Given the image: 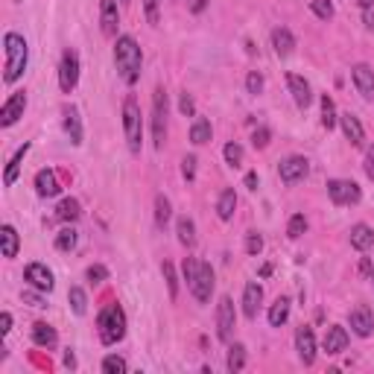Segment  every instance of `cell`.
Wrapping results in <instances>:
<instances>
[{
	"label": "cell",
	"instance_id": "6da1fadb",
	"mask_svg": "<svg viewBox=\"0 0 374 374\" xmlns=\"http://www.w3.org/2000/svg\"><path fill=\"white\" fill-rule=\"evenodd\" d=\"M114 65L117 74L126 85H135L141 79V65H144V53L137 47V41L132 35H117L114 41Z\"/></svg>",
	"mask_w": 374,
	"mask_h": 374
},
{
	"label": "cell",
	"instance_id": "7a4b0ae2",
	"mask_svg": "<svg viewBox=\"0 0 374 374\" xmlns=\"http://www.w3.org/2000/svg\"><path fill=\"white\" fill-rule=\"evenodd\" d=\"M3 82L12 85V82H18L21 74L26 71V62H30V44H26V38L18 35V33H6L3 35Z\"/></svg>",
	"mask_w": 374,
	"mask_h": 374
},
{
	"label": "cell",
	"instance_id": "3957f363",
	"mask_svg": "<svg viewBox=\"0 0 374 374\" xmlns=\"http://www.w3.org/2000/svg\"><path fill=\"white\" fill-rule=\"evenodd\" d=\"M182 272H185V281L190 287V293L196 296V301L199 304L211 301V293H214V269H211V263L196 260V257H185Z\"/></svg>",
	"mask_w": 374,
	"mask_h": 374
},
{
	"label": "cell",
	"instance_id": "277c9868",
	"mask_svg": "<svg viewBox=\"0 0 374 374\" xmlns=\"http://www.w3.org/2000/svg\"><path fill=\"white\" fill-rule=\"evenodd\" d=\"M96 334H100L103 345H117L126 337V313L120 304H105L96 316Z\"/></svg>",
	"mask_w": 374,
	"mask_h": 374
},
{
	"label": "cell",
	"instance_id": "5b68a950",
	"mask_svg": "<svg viewBox=\"0 0 374 374\" xmlns=\"http://www.w3.org/2000/svg\"><path fill=\"white\" fill-rule=\"evenodd\" d=\"M123 132H126L129 152L137 155V152H141V144H144V120H141V105H137V100L132 94L123 100Z\"/></svg>",
	"mask_w": 374,
	"mask_h": 374
},
{
	"label": "cell",
	"instance_id": "8992f818",
	"mask_svg": "<svg viewBox=\"0 0 374 374\" xmlns=\"http://www.w3.org/2000/svg\"><path fill=\"white\" fill-rule=\"evenodd\" d=\"M152 144L155 149H164L167 144V91L161 85L152 94Z\"/></svg>",
	"mask_w": 374,
	"mask_h": 374
},
{
	"label": "cell",
	"instance_id": "52a82bcc",
	"mask_svg": "<svg viewBox=\"0 0 374 374\" xmlns=\"http://www.w3.org/2000/svg\"><path fill=\"white\" fill-rule=\"evenodd\" d=\"M234 328H237V310H234V301L228 296H223L216 304V337L223 342H228Z\"/></svg>",
	"mask_w": 374,
	"mask_h": 374
},
{
	"label": "cell",
	"instance_id": "ba28073f",
	"mask_svg": "<svg viewBox=\"0 0 374 374\" xmlns=\"http://www.w3.org/2000/svg\"><path fill=\"white\" fill-rule=\"evenodd\" d=\"M79 82V53L74 47H67L62 53V65H59V85L65 94H71Z\"/></svg>",
	"mask_w": 374,
	"mask_h": 374
},
{
	"label": "cell",
	"instance_id": "9c48e42d",
	"mask_svg": "<svg viewBox=\"0 0 374 374\" xmlns=\"http://www.w3.org/2000/svg\"><path fill=\"white\" fill-rule=\"evenodd\" d=\"M328 196L334 205H357L359 202V185L357 182H348V178H334L328 182Z\"/></svg>",
	"mask_w": 374,
	"mask_h": 374
},
{
	"label": "cell",
	"instance_id": "30bf717a",
	"mask_svg": "<svg viewBox=\"0 0 374 374\" xmlns=\"http://www.w3.org/2000/svg\"><path fill=\"white\" fill-rule=\"evenodd\" d=\"M307 173H310V161L304 155H289V158L281 161V167H278V176H281L284 185H296Z\"/></svg>",
	"mask_w": 374,
	"mask_h": 374
},
{
	"label": "cell",
	"instance_id": "8fae6325",
	"mask_svg": "<svg viewBox=\"0 0 374 374\" xmlns=\"http://www.w3.org/2000/svg\"><path fill=\"white\" fill-rule=\"evenodd\" d=\"M24 108H26V91H15L3 103V108H0V126L3 129L15 126V123L24 117Z\"/></svg>",
	"mask_w": 374,
	"mask_h": 374
},
{
	"label": "cell",
	"instance_id": "7c38bea8",
	"mask_svg": "<svg viewBox=\"0 0 374 374\" xmlns=\"http://www.w3.org/2000/svg\"><path fill=\"white\" fill-rule=\"evenodd\" d=\"M24 281L30 284L33 289H41V293H50L56 281H53V272L44 266V263H30V266L24 269Z\"/></svg>",
	"mask_w": 374,
	"mask_h": 374
},
{
	"label": "cell",
	"instance_id": "4fadbf2b",
	"mask_svg": "<svg viewBox=\"0 0 374 374\" xmlns=\"http://www.w3.org/2000/svg\"><path fill=\"white\" fill-rule=\"evenodd\" d=\"M296 351H298L304 366H313L316 363V334H313L310 325H301L296 330Z\"/></svg>",
	"mask_w": 374,
	"mask_h": 374
},
{
	"label": "cell",
	"instance_id": "5bb4252c",
	"mask_svg": "<svg viewBox=\"0 0 374 374\" xmlns=\"http://www.w3.org/2000/svg\"><path fill=\"white\" fill-rule=\"evenodd\" d=\"M348 322H351V330L357 337H371L374 334V313L368 304H357V307L348 313Z\"/></svg>",
	"mask_w": 374,
	"mask_h": 374
},
{
	"label": "cell",
	"instance_id": "9a60e30c",
	"mask_svg": "<svg viewBox=\"0 0 374 374\" xmlns=\"http://www.w3.org/2000/svg\"><path fill=\"white\" fill-rule=\"evenodd\" d=\"M100 26L105 38H117V26H120L117 0H100Z\"/></svg>",
	"mask_w": 374,
	"mask_h": 374
},
{
	"label": "cell",
	"instance_id": "2e32d148",
	"mask_svg": "<svg viewBox=\"0 0 374 374\" xmlns=\"http://www.w3.org/2000/svg\"><path fill=\"white\" fill-rule=\"evenodd\" d=\"M287 85H289V94H293V100L298 108H307L313 103V91L307 85V79L298 76V74H287Z\"/></svg>",
	"mask_w": 374,
	"mask_h": 374
},
{
	"label": "cell",
	"instance_id": "e0dca14e",
	"mask_svg": "<svg viewBox=\"0 0 374 374\" xmlns=\"http://www.w3.org/2000/svg\"><path fill=\"white\" fill-rule=\"evenodd\" d=\"M260 301H263V287L257 281H248L246 289H243V313H246V318H257Z\"/></svg>",
	"mask_w": 374,
	"mask_h": 374
},
{
	"label": "cell",
	"instance_id": "ac0fdd59",
	"mask_svg": "<svg viewBox=\"0 0 374 374\" xmlns=\"http://www.w3.org/2000/svg\"><path fill=\"white\" fill-rule=\"evenodd\" d=\"M345 348H348V330H345L342 325H330L328 334H325V351H328L330 357H337V354H342Z\"/></svg>",
	"mask_w": 374,
	"mask_h": 374
},
{
	"label": "cell",
	"instance_id": "d6986e66",
	"mask_svg": "<svg viewBox=\"0 0 374 374\" xmlns=\"http://www.w3.org/2000/svg\"><path fill=\"white\" fill-rule=\"evenodd\" d=\"M351 76H354V85H357V91L366 96V100H371L374 96V71L368 65H354L351 67Z\"/></svg>",
	"mask_w": 374,
	"mask_h": 374
},
{
	"label": "cell",
	"instance_id": "ffe728a7",
	"mask_svg": "<svg viewBox=\"0 0 374 374\" xmlns=\"http://www.w3.org/2000/svg\"><path fill=\"white\" fill-rule=\"evenodd\" d=\"M339 126H342L345 137L351 141V146H363L366 132H363V123H359V117H354L351 112H345V114L339 117Z\"/></svg>",
	"mask_w": 374,
	"mask_h": 374
},
{
	"label": "cell",
	"instance_id": "44dd1931",
	"mask_svg": "<svg viewBox=\"0 0 374 374\" xmlns=\"http://www.w3.org/2000/svg\"><path fill=\"white\" fill-rule=\"evenodd\" d=\"M62 123H65V132H67V137H71V144L79 146L82 144V120H79V112L74 105L62 108Z\"/></svg>",
	"mask_w": 374,
	"mask_h": 374
},
{
	"label": "cell",
	"instance_id": "7402d4cb",
	"mask_svg": "<svg viewBox=\"0 0 374 374\" xmlns=\"http://www.w3.org/2000/svg\"><path fill=\"white\" fill-rule=\"evenodd\" d=\"M272 47H275V53H278L281 59H287L289 53L296 50V38H293V33H289L287 26H275V30H272Z\"/></svg>",
	"mask_w": 374,
	"mask_h": 374
},
{
	"label": "cell",
	"instance_id": "603a6c76",
	"mask_svg": "<svg viewBox=\"0 0 374 374\" xmlns=\"http://www.w3.org/2000/svg\"><path fill=\"white\" fill-rule=\"evenodd\" d=\"M35 190H38V196H44V199L56 196V193L62 190L56 173H53V170H38V176H35Z\"/></svg>",
	"mask_w": 374,
	"mask_h": 374
},
{
	"label": "cell",
	"instance_id": "cb8c5ba5",
	"mask_svg": "<svg viewBox=\"0 0 374 374\" xmlns=\"http://www.w3.org/2000/svg\"><path fill=\"white\" fill-rule=\"evenodd\" d=\"M351 246L357 248V252H368V248L374 246V231L366 223H357L351 228Z\"/></svg>",
	"mask_w": 374,
	"mask_h": 374
},
{
	"label": "cell",
	"instance_id": "d4e9b609",
	"mask_svg": "<svg viewBox=\"0 0 374 374\" xmlns=\"http://www.w3.org/2000/svg\"><path fill=\"white\" fill-rule=\"evenodd\" d=\"M0 243H3V257H15L18 255V248H21V237H18V231H15V226H3L0 228Z\"/></svg>",
	"mask_w": 374,
	"mask_h": 374
},
{
	"label": "cell",
	"instance_id": "484cf974",
	"mask_svg": "<svg viewBox=\"0 0 374 374\" xmlns=\"http://www.w3.org/2000/svg\"><path fill=\"white\" fill-rule=\"evenodd\" d=\"M26 152H30V144L18 146V152L9 158V164H6V173H3V185H6V187H12V185L18 182V170H21V161L26 158Z\"/></svg>",
	"mask_w": 374,
	"mask_h": 374
},
{
	"label": "cell",
	"instance_id": "4316f807",
	"mask_svg": "<svg viewBox=\"0 0 374 374\" xmlns=\"http://www.w3.org/2000/svg\"><path fill=\"white\" fill-rule=\"evenodd\" d=\"M234 207H237V193H234L231 187H226L223 193H219V199H216V214L223 223H228V219L234 216Z\"/></svg>",
	"mask_w": 374,
	"mask_h": 374
},
{
	"label": "cell",
	"instance_id": "83f0119b",
	"mask_svg": "<svg viewBox=\"0 0 374 374\" xmlns=\"http://www.w3.org/2000/svg\"><path fill=\"white\" fill-rule=\"evenodd\" d=\"M33 342L41 345V348H53L56 345V328L47 322H35L33 325Z\"/></svg>",
	"mask_w": 374,
	"mask_h": 374
},
{
	"label": "cell",
	"instance_id": "f1b7e54d",
	"mask_svg": "<svg viewBox=\"0 0 374 374\" xmlns=\"http://www.w3.org/2000/svg\"><path fill=\"white\" fill-rule=\"evenodd\" d=\"M176 234H178V243H182V246H187V248L196 246V226H193L190 216H178Z\"/></svg>",
	"mask_w": 374,
	"mask_h": 374
},
{
	"label": "cell",
	"instance_id": "f546056e",
	"mask_svg": "<svg viewBox=\"0 0 374 374\" xmlns=\"http://www.w3.org/2000/svg\"><path fill=\"white\" fill-rule=\"evenodd\" d=\"M56 216L62 219V223H76V219L82 216V207H79V202L76 199H62L59 202V207H56Z\"/></svg>",
	"mask_w": 374,
	"mask_h": 374
},
{
	"label": "cell",
	"instance_id": "4dcf8cb0",
	"mask_svg": "<svg viewBox=\"0 0 374 374\" xmlns=\"http://www.w3.org/2000/svg\"><path fill=\"white\" fill-rule=\"evenodd\" d=\"M287 318H289V298L281 296V298L269 307V325H272V328H281Z\"/></svg>",
	"mask_w": 374,
	"mask_h": 374
},
{
	"label": "cell",
	"instance_id": "1f68e13d",
	"mask_svg": "<svg viewBox=\"0 0 374 374\" xmlns=\"http://www.w3.org/2000/svg\"><path fill=\"white\" fill-rule=\"evenodd\" d=\"M211 135H214V129H211V120H205V117H199V120L190 126V141L196 144V146H202V144L211 141Z\"/></svg>",
	"mask_w": 374,
	"mask_h": 374
},
{
	"label": "cell",
	"instance_id": "d6a6232c",
	"mask_svg": "<svg viewBox=\"0 0 374 374\" xmlns=\"http://www.w3.org/2000/svg\"><path fill=\"white\" fill-rule=\"evenodd\" d=\"M228 371L231 374H237V371H243L246 368V345H240V342H234L231 348H228Z\"/></svg>",
	"mask_w": 374,
	"mask_h": 374
},
{
	"label": "cell",
	"instance_id": "836d02e7",
	"mask_svg": "<svg viewBox=\"0 0 374 374\" xmlns=\"http://www.w3.org/2000/svg\"><path fill=\"white\" fill-rule=\"evenodd\" d=\"M67 301H71V307L76 316H85L88 310V296H85V289L82 287H71V293H67Z\"/></svg>",
	"mask_w": 374,
	"mask_h": 374
},
{
	"label": "cell",
	"instance_id": "e575fe53",
	"mask_svg": "<svg viewBox=\"0 0 374 374\" xmlns=\"http://www.w3.org/2000/svg\"><path fill=\"white\" fill-rule=\"evenodd\" d=\"M170 199L167 196H164V193H158V196H155V226L158 228H164V226H167L170 223Z\"/></svg>",
	"mask_w": 374,
	"mask_h": 374
},
{
	"label": "cell",
	"instance_id": "d590c367",
	"mask_svg": "<svg viewBox=\"0 0 374 374\" xmlns=\"http://www.w3.org/2000/svg\"><path fill=\"white\" fill-rule=\"evenodd\" d=\"M161 275H164V281H167V293L170 298H178V275H176V266L170 260H164L161 263Z\"/></svg>",
	"mask_w": 374,
	"mask_h": 374
},
{
	"label": "cell",
	"instance_id": "8d00e7d4",
	"mask_svg": "<svg viewBox=\"0 0 374 374\" xmlns=\"http://www.w3.org/2000/svg\"><path fill=\"white\" fill-rule=\"evenodd\" d=\"M337 120H339V117H337V108H334V100H330V96L325 94V96H322V126H325V129L330 132V129H334V126H337Z\"/></svg>",
	"mask_w": 374,
	"mask_h": 374
},
{
	"label": "cell",
	"instance_id": "74e56055",
	"mask_svg": "<svg viewBox=\"0 0 374 374\" xmlns=\"http://www.w3.org/2000/svg\"><path fill=\"white\" fill-rule=\"evenodd\" d=\"M223 155H226V164H228V167H240L243 158H246V152H243V146H240L237 141H231V144H226Z\"/></svg>",
	"mask_w": 374,
	"mask_h": 374
},
{
	"label": "cell",
	"instance_id": "f35d334b",
	"mask_svg": "<svg viewBox=\"0 0 374 374\" xmlns=\"http://www.w3.org/2000/svg\"><path fill=\"white\" fill-rule=\"evenodd\" d=\"M126 359L123 357H117V354H108L105 359H103V371L105 374H126Z\"/></svg>",
	"mask_w": 374,
	"mask_h": 374
},
{
	"label": "cell",
	"instance_id": "ab89813d",
	"mask_svg": "<svg viewBox=\"0 0 374 374\" xmlns=\"http://www.w3.org/2000/svg\"><path fill=\"white\" fill-rule=\"evenodd\" d=\"M74 246H76V231L74 228H62L56 234V248H59V252H71Z\"/></svg>",
	"mask_w": 374,
	"mask_h": 374
},
{
	"label": "cell",
	"instance_id": "60d3db41",
	"mask_svg": "<svg viewBox=\"0 0 374 374\" xmlns=\"http://www.w3.org/2000/svg\"><path fill=\"white\" fill-rule=\"evenodd\" d=\"M304 231H307V219H304V214H296L293 219H289V226H287V237L289 240H298Z\"/></svg>",
	"mask_w": 374,
	"mask_h": 374
},
{
	"label": "cell",
	"instance_id": "b9f144b4",
	"mask_svg": "<svg viewBox=\"0 0 374 374\" xmlns=\"http://www.w3.org/2000/svg\"><path fill=\"white\" fill-rule=\"evenodd\" d=\"M310 9H313V12H316V15L322 18V21L334 18V3H330V0H313V3H310Z\"/></svg>",
	"mask_w": 374,
	"mask_h": 374
},
{
	"label": "cell",
	"instance_id": "7bdbcfd3",
	"mask_svg": "<svg viewBox=\"0 0 374 374\" xmlns=\"http://www.w3.org/2000/svg\"><path fill=\"white\" fill-rule=\"evenodd\" d=\"M246 252L252 255V257L263 252V237H260L257 231H248V234H246Z\"/></svg>",
	"mask_w": 374,
	"mask_h": 374
},
{
	"label": "cell",
	"instance_id": "ee69618b",
	"mask_svg": "<svg viewBox=\"0 0 374 374\" xmlns=\"http://www.w3.org/2000/svg\"><path fill=\"white\" fill-rule=\"evenodd\" d=\"M158 9H161V0H144V12H146V21H149L152 26H155V24L161 21Z\"/></svg>",
	"mask_w": 374,
	"mask_h": 374
},
{
	"label": "cell",
	"instance_id": "f6af8a7d",
	"mask_svg": "<svg viewBox=\"0 0 374 374\" xmlns=\"http://www.w3.org/2000/svg\"><path fill=\"white\" fill-rule=\"evenodd\" d=\"M108 278V269L103 266V263H94V266H88V281L91 284H103Z\"/></svg>",
	"mask_w": 374,
	"mask_h": 374
},
{
	"label": "cell",
	"instance_id": "bcb514c9",
	"mask_svg": "<svg viewBox=\"0 0 374 374\" xmlns=\"http://www.w3.org/2000/svg\"><path fill=\"white\" fill-rule=\"evenodd\" d=\"M246 91H248V94H255V96L263 91V76H260L257 71H252V74L246 76Z\"/></svg>",
	"mask_w": 374,
	"mask_h": 374
},
{
	"label": "cell",
	"instance_id": "7dc6e473",
	"mask_svg": "<svg viewBox=\"0 0 374 374\" xmlns=\"http://www.w3.org/2000/svg\"><path fill=\"white\" fill-rule=\"evenodd\" d=\"M269 137H272V132H269L266 126H260V129H255V135H252V144H255L257 149H263V146H269Z\"/></svg>",
	"mask_w": 374,
	"mask_h": 374
},
{
	"label": "cell",
	"instance_id": "c3c4849f",
	"mask_svg": "<svg viewBox=\"0 0 374 374\" xmlns=\"http://www.w3.org/2000/svg\"><path fill=\"white\" fill-rule=\"evenodd\" d=\"M178 108H182V114L185 117H193V114H196V103H193V96L185 91L182 94V100H178Z\"/></svg>",
	"mask_w": 374,
	"mask_h": 374
},
{
	"label": "cell",
	"instance_id": "681fc988",
	"mask_svg": "<svg viewBox=\"0 0 374 374\" xmlns=\"http://www.w3.org/2000/svg\"><path fill=\"white\" fill-rule=\"evenodd\" d=\"M182 173H185L187 182H193V178H196V155H187V158L182 161Z\"/></svg>",
	"mask_w": 374,
	"mask_h": 374
},
{
	"label": "cell",
	"instance_id": "f907efd6",
	"mask_svg": "<svg viewBox=\"0 0 374 374\" xmlns=\"http://www.w3.org/2000/svg\"><path fill=\"white\" fill-rule=\"evenodd\" d=\"M38 293H41V289H35V293H33V289H24V301H30L33 307H47L44 298H41Z\"/></svg>",
	"mask_w": 374,
	"mask_h": 374
},
{
	"label": "cell",
	"instance_id": "816d5d0a",
	"mask_svg": "<svg viewBox=\"0 0 374 374\" xmlns=\"http://www.w3.org/2000/svg\"><path fill=\"white\" fill-rule=\"evenodd\" d=\"M9 328H12V313H0V337H6L9 334Z\"/></svg>",
	"mask_w": 374,
	"mask_h": 374
},
{
	"label": "cell",
	"instance_id": "f5cc1de1",
	"mask_svg": "<svg viewBox=\"0 0 374 374\" xmlns=\"http://www.w3.org/2000/svg\"><path fill=\"white\" fill-rule=\"evenodd\" d=\"M366 176L374 182V146H368V152H366Z\"/></svg>",
	"mask_w": 374,
	"mask_h": 374
},
{
	"label": "cell",
	"instance_id": "db71d44e",
	"mask_svg": "<svg viewBox=\"0 0 374 374\" xmlns=\"http://www.w3.org/2000/svg\"><path fill=\"white\" fill-rule=\"evenodd\" d=\"M246 187L248 190H257V173H248L246 176Z\"/></svg>",
	"mask_w": 374,
	"mask_h": 374
},
{
	"label": "cell",
	"instance_id": "11a10c76",
	"mask_svg": "<svg viewBox=\"0 0 374 374\" xmlns=\"http://www.w3.org/2000/svg\"><path fill=\"white\" fill-rule=\"evenodd\" d=\"M205 6H207V0H193V3H190V12H196V15H199Z\"/></svg>",
	"mask_w": 374,
	"mask_h": 374
},
{
	"label": "cell",
	"instance_id": "9f6ffc18",
	"mask_svg": "<svg viewBox=\"0 0 374 374\" xmlns=\"http://www.w3.org/2000/svg\"><path fill=\"white\" fill-rule=\"evenodd\" d=\"M363 12H366V15H363L366 26H368V30H374V12H371V9H363Z\"/></svg>",
	"mask_w": 374,
	"mask_h": 374
},
{
	"label": "cell",
	"instance_id": "6f0895ef",
	"mask_svg": "<svg viewBox=\"0 0 374 374\" xmlns=\"http://www.w3.org/2000/svg\"><path fill=\"white\" fill-rule=\"evenodd\" d=\"M65 366H71V368L76 366V357H74V351H71V348H67V354H65Z\"/></svg>",
	"mask_w": 374,
	"mask_h": 374
},
{
	"label": "cell",
	"instance_id": "680465c9",
	"mask_svg": "<svg viewBox=\"0 0 374 374\" xmlns=\"http://www.w3.org/2000/svg\"><path fill=\"white\" fill-rule=\"evenodd\" d=\"M357 3L363 6V9H371V3H374V0H357Z\"/></svg>",
	"mask_w": 374,
	"mask_h": 374
},
{
	"label": "cell",
	"instance_id": "91938a15",
	"mask_svg": "<svg viewBox=\"0 0 374 374\" xmlns=\"http://www.w3.org/2000/svg\"><path fill=\"white\" fill-rule=\"evenodd\" d=\"M366 269L371 272V281H374V263H366Z\"/></svg>",
	"mask_w": 374,
	"mask_h": 374
},
{
	"label": "cell",
	"instance_id": "94428289",
	"mask_svg": "<svg viewBox=\"0 0 374 374\" xmlns=\"http://www.w3.org/2000/svg\"><path fill=\"white\" fill-rule=\"evenodd\" d=\"M120 3H129V0H120Z\"/></svg>",
	"mask_w": 374,
	"mask_h": 374
}]
</instances>
